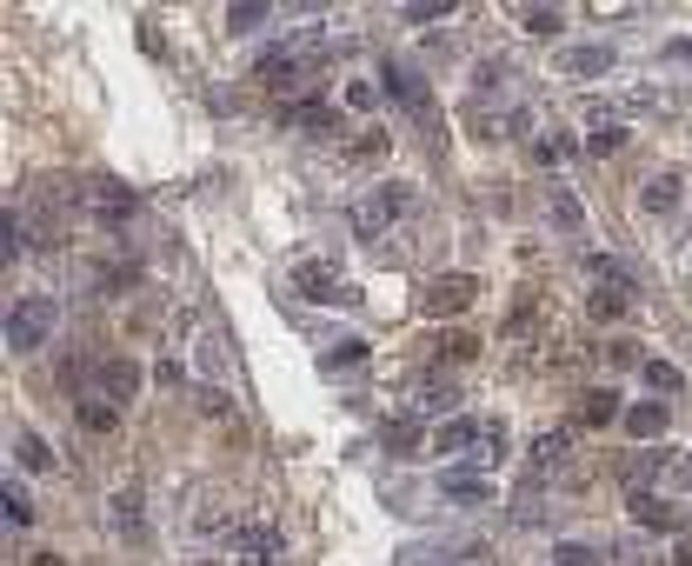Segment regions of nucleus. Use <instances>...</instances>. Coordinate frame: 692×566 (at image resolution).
Returning <instances> with one entry per match:
<instances>
[{
    "label": "nucleus",
    "mask_w": 692,
    "mask_h": 566,
    "mask_svg": "<svg viewBox=\"0 0 692 566\" xmlns=\"http://www.w3.org/2000/svg\"><path fill=\"white\" fill-rule=\"evenodd\" d=\"M47 334H53V300L47 293H21L8 306V347L14 353H34V347H47Z\"/></svg>",
    "instance_id": "obj_1"
},
{
    "label": "nucleus",
    "mask_w": 692,
    "mask_h": 566,
    "mask_svg": "<svg viewBox=\"0 0 692 566\" xmlns=\"http://www.w3.org/2000/svg\"><path fill=\"white\" fill-rule=\"evenodd\" d=\"M460 306H473V280L466 274H446L433 293H426V314H460Z\"/></svg>",
    "instance_id": "obj_2"
},
{
    "label": "nucleus",
    "mask_w": 692,
    "mask_h": 566,
    "mask_svg": "<svg viewBox=\"0 0 692 566\" xmlns=\"http://www.w3.org/2000/svg\"><path fill=\"white\" fill-rule=\"evenodd\" d=\"M114 527L127 533V540H140L147 533V520H140V493L127 487V493H114Z\"/></svg>",
    "instance_id": "obj_3"
},
{
    "label": "nucleus",
    "mask_w": 692,
    "mask_h": 566,
    "mask_svg": "<svg viewBox=\"0 0 692 566\" xmlns=\"http://www.w3.org/2000/svg\"><path fill=\"white\" fill-rule=\"evenodd\" d=\"M606 47H579V54H566V74H606Z\"/></svg>",
    "instance_id": "obj_4"
},
{
    "label": "nucleus",
    "mask_w": 692,
    "mask_h": 566,
    "mask_svg": "<svg viewBox=\"0 0 692 566\" xmlns=\"http://www.w3.org/2000/svg\"><path fill=\"white\" fill-rule=\"evenodd\" d=\"M440 487H446L453 500H479V493H487V480H479V474H460V467H453V474H440Z\"/></svg>",
    "instance_id": "obj_5"
},
{
    "label": "nucleus",
    "mask_w": 692,
    "mask_h": 566,
    "mask_svg": "<svg viewBox=\"0 0 692 566\" xmlns=\"http://www.w3.org/2000/svg\"><path fill=\"white\" fill-rule=\"evenodd\" d=\"M0 513H8L14 527H27V520H34V506H27V493H21V487H0Z\"/></svg>",
    "instance_id": "obj_6"
},
{
    "label": "nucleus",
    "mask_w": 692,
    "mask_h": 566,
    "mask_svg": "<svg viewBox=\"0 0 692 566\" xmlns=\"http://www.w3.org/2000/svg\"><path fill=\"white\" fill-rule=\"evenodd\" d=\"M519 27H526V34H553V27H559V14H553V8H526V14H519Z\"/></svg>",
    "instance_id": "obj_7"
},
{
    "label": "nucleus",
    "mask_w": 692,
    "mask_h": 566,
    "mask_svg": "<svg viewBox=\"0 0 692 566\" xmlns=\"http://www.w3.org/2000/svg\"><path fill=\"white\" fill-rule=\"evenodd\" d=\"M646 380H653L659 393H679V367H666V360H646Z\"/></svg>",
    "instance_id": "obj_8"
},
{
    "label": "nucleus",
    "mask_w": 692,
    "mask_h": 566,
    "mask_svg": "<svg viewBox=\"0 0 692 566\" xmlns=\"http://www.w3.org/2000/svg\"><path fill=\"white\" fill-rule=\"evenodd\" d=\"M327 280H334V274L319 267V261H313V267H300V287H306V300H327V293H319V287H327Z\"/></svg>",
    "instance_id": "obj_9"
},
{
    "label": "nucleus",
    "mask_w": 692,
    "mask_h": 566,
    "mask_svg": "<svg viewBox=\"0 0 692 566\" xmlns=\"http://www.w3.org/2000/svg\"><path fill=\"white\" fill-rule=\"evenodd\" d=\"M666 427V406H639L632 414V433H659Z\"/></svg>",
    "instance_id": "obj_10"
},
{
    "label": "nucleus",
    "mask_w": 692,
    "mask_h": 566,
    "mask_svg": "<svg viewBox=\"0 0 692 566\" xmlns=\"http://www.w3.org/2000/svg\"><path fill=\"white\" fill-rule=\"evenodd\" d=\"M466 440H479V427H473V420H453V427L440 433V453H446V446H466Z\"/></svg>",
    "instance_id": "obj_11"
},
{
    "label": "nucleus",
    "mask_w": 692,
    "mask_h": 566,
    "mask_svg": "<svg viewBox=\"0 0 692 566\" xmlns=\"http://www.w3.org/2000/svg\"><path fill=\"white\" fill-rule=\"evenodd\" d=\"M553 221H559V227H579V200H573V193H553Z\"/></svg>",
    "instance_id": "obj_12"
},
{
    "label": "nucleus",
    "mask_w": 692,
    "mask_h": 566,
    "mask_svg": "<svg viewBox=\"0 0 692 566\" xmlns=\"http://www.w3.org/2000/svg\"><path fill=\"white\" fill-rule=\"evenodd\" d=\"M632 513H639V520H653V527H672V513L659 500H632Z\"/></svg>",
    "instance_id": "obj_13"
},
{
    "label": "nucleus",
    "mask_w": 692,
    "mask_h": 566,
    "mask_svg": "<svg viewBox=\"0 0 692 566\" xmlns=\"http://www.w3.org/2000/svg\"><path fill=\"white\" fill-rule=\"evenodd\" d=\"M21 467H47V446L34 433H21Z\"/></svg>",
    "instance_id": "obj_14"
},
{
    "label": "nucleus",
    "mask_w": 692,
    "mask_h": 566,
    "mask_svg": "<svg viewBox=\"0 0 692 566\" xmlns=\"http://www.w3.org/2000/svg\"><path fill=\"white\" fill-rule=\"evenodd\" d=\"M80 420H87V427H93V433H106V427H114V414H106V406H93V400H87V406H80Z\"/></svg>",
    "instance_id": "obj_15"
},
{
    "label": "nucleus",
    "mask_w": 692,
    "mask_h": 566,
    "mask_svg": "<svg viewBox=\"0 0 692 566\" xmlns=\"http://www.w3.org/2000/svg\"><path fill=\"white\" fill-rule=\"evenodd\" d=\"M646 200H653V207H672L679 187H672V180H653V187H646Z\"/></svg>",
    "instance_id": "obj_16"
},
{
    "label": "nucleus",
    "mask_w": 692,
    "mask_h": 566,
    "mask_svg": "<svg viewBox=\"0 0 692 566\" xmlns=\"http://www.w3.org/2000/svg\"><path fill=\"white\" fill-rule=\"evenodd\" d=\"M559 566H600V559H586V553H559Z\"/></svg>",
    "instance_id": "obj_17"
}]
</instances>
